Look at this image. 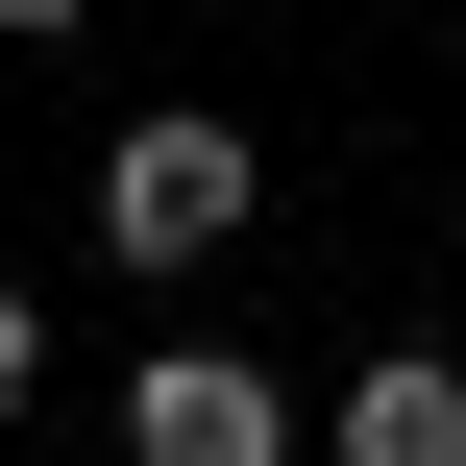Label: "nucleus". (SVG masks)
<instances>
[{
	"mask_svg": "<svg viewBox=\"0 0 466 466\" xmlns=\"http://www.w3.org/2000/svg\"><path fill=\"white\" fill-rule=\"evenodd\" d=\"M74 25H98V0H0V49H74Z\"/></svg>",
	"mask_w": 466,
	"mask_h": 466,
	"instance_id": "5",
	"label": "nucleus"
},
{
	"mask_svg": "<svg viewBox=\"0 0 466 466\" xmlns=\"http://www.w3.org/2000/svg\"><path fill=\"white\" fill-rule=\"evenodd\" d=\"M123 466H319V393L246 344H147L123 369Z\"/></svg>",
	"mask_w": 466,
	"mask_h": 466,
	"instance_id": "2",
	"label": "nucleus"
},
{
	"mask_svg": "<svg viewBox=\"0 0 466 466\" xmlns=\"http://www.w3.org/2000/svg\"><path fill=\"white\" fill-rule=\"evenodd\" d=\"M246 221H270V147H246L221 98H172V123H123V147H98V270H147V295H172V270H221Z\"/></svg>",
	"mask_w": 466,
	"mask_h": 466,
	"instance_id": "1",
	"label": "nucleus"
},
{
	"mask_svg": "<svg viewBox=\"0 0 466 466\" xmlns=\"http://www.w3.org/2000/svg\"><path fill=\"white\" fill-rule=\"evenodd\" d=\"M25 393H49V319H25V270H0V442H25Z\"/></svg>",
	"mask_w": 466,
	"mask_h": 466,
	"instance_id": "4",
	"label": "nucleus"
},
{
	"mask_svg": "<svg viewBox=\"0 0 466 466\" xmlns=\"http://www.w3.org/2000/svg\"><path fill=\"white\" fill-rule=\"evenodd\" d=\"M319 466H466V369L442 344H369V369L319 393Z\"/></svg>",
	"mask_w": 466,
	"mask_h": 466,
	"instance_id": "3",
	"label": "nucleus"
}]
</instances>
